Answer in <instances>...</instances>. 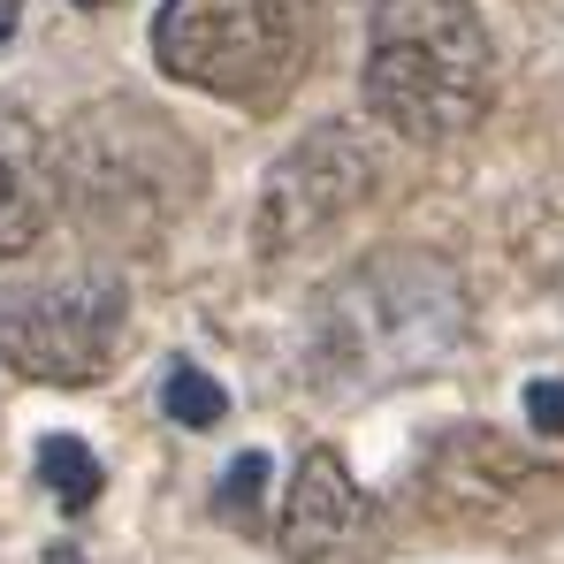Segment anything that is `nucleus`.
Listing matches in <instances>:
<instances>
[{"instance_id":"3","label":"nucleus","mask_w":564,"mask_h":564,"mask_svg":"<svg viewBox=\"0 0 564 564\" xmlns=\"http://www.w3.org/2000/svg\"><path fill=\"white\" fill-rule=\"evenodd\" d=\"M54 198L93 229L99 245H153L169 221H184L198 198V153L169 115L145 99H99L85 107L62 145L46 138Z\"/></svg>"},{"instance_id":"14","label":"nucleus","mask_w":564,"mask_h":564,"mask_svg":"<svg viewBox=\"0 0 564 564\" xmlns=\"http://www.w3.org/2000/svg\"><path fill=\"white\" fill-rule=\"evenodd\" d=\"M15 15H23V0H0V46L15 39Z\"/></svg>"},{"instance_id":"12","label":"nucleus","mask_w":564,"mask_h":564,"mask_svg":"<svg viewBox=\"0 0 564 564\" xmlns=\"http://www.w3.org/2000/svg\"><path fill=\"white\" fill-rule=\"evenodd\" d=\"M169 412H176L184 427H214V420L229 412V397L214 389V375H198V367H176V375H169Z\"/></svg>"},{"instance_id":"7","label":"nucleus","mask_w":564,"mask_h":564,"mask_svg":"<svg viewBox=\"0 0 564 564\" xmlns=\"http://www.w3.org/2000/svg\"><path fill=\"white\" fill-rule=\"evenodd\" d=\"M375 145L351 122H321L313 138H297L268 169L260 191V221H252V252L260 260H290L305 245H321L336 221H351L375 191Z\"/></svg>"},{"instance_id":"8","label":"nucleus","mask_w":564,"mask_h":564,"mask_svg":"<svg viewBox=\"0 0 564 564\" xmlns=\"http://www.w3.org/2000/svg\"><path fill=\"white\" fill-rule=\"evenodd\" d=\"M275 542L290 564H375L381 557V519L336 451H305L297 458Z\"/></svg>"},{"instance_id":"6","label":"nucleus","mask_w":564,"mask_h":564,"mask_svg":"<svg viewBox=\"0 0 564 564\" xmlns=\"http://www.w3.org/2000/svg\"><path fill=\"white\" fill-rule=\"evenodd\" d=\"M130 344V282L115 268L0 282V367L46 389H99Z\"/></svg>"},{"instance_id":"5","label":"nucleus","mask_w":564,"mask_h":564,"mask_svg":"<svg viewBox=\"0 0 564 564\" xmlns=\"http://www.w3.org/2000/svg\"><path fill=\"white\" fill-rule=\"evenodd\" d=\"M412 519L458 542H534L564 519V473L496 427H451L404 480Z\"/></svg>"},{"instance_id":"1","label":"nucleus","mask_w":564,"mask_h":564,"mask_svg":"<svg viewBox=\"0 0 564 564\" xmlns=\"http://www.w3.org/2000/svg\"><path fill=\"white\" fill-rule=\"evenodd\" d=\"M473 336V297L451 260L435 252H375L328 282L305 313V367L344 389L375 397L435 375Z\"/></svg>"},{"instance_id":"9","label":"nucleus","mask_w":564,"mask_h":564,"mask_svg":"<svg viewBox=\"0 0 564 564\" xmlns=\"http://www.w3.org/2000/svg\"><path fill=\"white\" fill-rule=\"evenodd\" d=\"M62 198H54V161L31 115L0 107V260H23L46 229H54Z\"/></svg>"},{"instance_id":"4","label":"nucleus","mask_w":564,"mask_h":564,"mask_svg":"<svg viewBox=\"0 0 564 564\" xmlns=\"http://www.w3.org/2000/svg\"><path fill=\"white\" fill-rule=\"evenodd\" d=\"M328 31V0H161L153 62L191 93L275 115L305 85Z\"/></svg>"},{"instance_id":"13","label":"nucleus","mask_w":564,"mask_h":564,"mask_svg":"<svg viewBox=\"0 0 564 564\" xmlns=\"http://www.w3.org/2000/svg\"><path fill=\"white\" fill-rule=\"evenodd\" d=\"M527 420H534V435H550V443H564V381H534L527 389Z\"/></svg>"},{"instance_id":"11","label":"nucleus","mask_w":564,"mask_h":564,"mask_svg":"<svg viewBox=\"0 0 564 564\" xmlns=\"http://www.w3.org/2000/svg\"><path fill=\"white\" fill-rule=\"evenodd\" d=\"M260 496H268V458L260 451H245V458H229V473H221V488H214V503H221V519L229 527H260Z\"/></svg>"},{"instance_id":"10","label":"nucleus","mask_w":564,"mask_h":564,"mask_svg":"<svg viewBox=\"0 0 564 564\" xmlns=\"http://www.w3.org/2000/svg\"><path fill=\"white\" fill-rule=\"evenodd\" d=\"M39 480L62 496V511H93L99 503V458L77 435H46L39 443Z\"/></svg>"},{"instance_id":"2","label":"nucleus","mask_w":564,"mask_h":564,"mask_svg":"<svg viewBox=\"0 0 564 564\" xmlns=\"http://www.w3.org/2000/svg\"><path fill=\"white\" fill-rule=\"evenodd\" d=\"M367 115L412 145H451L496 107V46L473 0H375Z\"/></svg>"}]
</instances>
